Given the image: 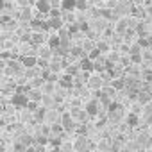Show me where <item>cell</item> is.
Returning a JSON list of instances; mask_svg holds the SVG:
<instances>
[{
    "label": "cell",
    "instance_id": "f1b7e54d",
    "mask_svg": "<svg viewBox=\"0 0 152 152\" xmlns=\"http://www.w3.org/2000/svg\"><path fill=\"white\" fill-rule=\"evenodd\" d=\"M100 16H102L104 20H111V18H113V9H111V7H104V9H100Z\"/></svg>",
    "mask_w": 152,
    "mask_h": 152
},
{
    "label": "cell",
    "instance_id": "3957f363",
    "mask_svg": "<svg viewBox=\"0 0 152 152\" xmlns=\"http://www.w3.org/2000/svg\"><path fill=\"white\" fill-rule=\"evenodd\" d=\"M84 109H86V113L90 115V118L93 120V118H97L99 115H100V111H102V104H100V100L99 99H91V100H88L86 104H84Z\"/></svg>",
    "mask_w": 152,
    "mask_h": 152
},
{
    "label": "cell",
    "instance_id": "4dcf8cb0",
    "mask_svg": "<svg viewBox=\"0 0 152 152\" xmlns=\"http://www.w3.org/2000/svg\"><path fill=\"white\" fill-rule=\"evenodd\" d=\"M129 50H131V45H129L127 41L118 45V52H120V54H129Z\"/></svg>",
    "mask_w": 152,
    "mask_h": 152
},
{
    "label": "cell",
    "instance_id": "1f68e13d",
    "mask_svg": "<svg viewBox=\"0 0 152 152\" xmlns=\"http://www.w3.org/2000/svg\"><path fill=\"white\" fill-rule=\"evenodd\" d=\"M13 150H27V145H25L22 140H18V141L13 145Z\"/></svg>",
    "mask_w": 152,
    "mask_h": 152
},
{
    "label": "cell",
    "instance_id": "5b68a950",
    "mask_svg": "<svg viewBox=\"0 0 152 152\" xmlns=\"http://www.w3.org/2000/svg\"><path fill=\"white\" fill-rule=\"evenodd\" d=\"M73 81H75V77H73L72 73L61 72L59 73V79H57V86L63 88V90H72L73 88Z\"/></svg>",
    "mask_w": 152,
    "mask_h": 152
},
{
    "label": "cell",
    "instance_id": "ba28073f",
    "mask_svg": "<svg viewBox=\"0 0 152 152\" xmlns=\"http://www.w3.org/2000/svg\"><path fill=\"white\" fill-rule=\"evenodd\" d=\"M20 61H22V64H23V68H27V70H31V68H36V66H38V56H31V54H23V56L20 57Z\"/></svg>",
    "mask_w": 152,
    "mask_h": 152
},
{
    "label": "cell",
    "instance_id": "4316f807",
    "mask_svg": "<svg viewBox=\"0 0 152 152\" xmlns=\"http://www.w3.org/2000/svg\"><path fill=\"white\" fill-rule=\"evenodd\" d=\"M97 48H99L102 54H107V52L111 50V45H109L107 41H99V43H97Z\"/></svg>",
    "mask_w": 152,
    "mask_h": 152
},
{
    "label": "cell",
    "instance_id": "30bf717a",
    "mask_svg": "<svg viewBox=\"0 0 152 152\" xmlns=\"http://www.w3.org/2000/svg\"><path fill=\"white\" fill-rule=\"evenodd\" d=\"M79 66H81V70H84V72H95V61L93 59H90L88 56H84V57H81L79 59Z\"/></svg>",
    "mask_w": 152,
    "mask_h": 152
},
{
    "label": "cell",
    "instance_id": "b9f144b4",
    "mask_svg": "<svg viewBox=\"0 0 152 152\" xmlns=\"http://www.w3.org/2000/svg\"><path fill=\"white\" fill-rule=\"evenodd\" d=\"M0 129H2V127H0Z\"/></svg>",
    "mask_w": 152,
    "mask_h": 152
},
{
    "label": "cell",
    "instance_id": "7402d4cb",
    "mask_svg": "<svg viewBox=\"0 0 152 152\" xmlns=\"http://www.w3.org/2000/svg\"><path fill=\"white\" fill-rule=\"evenodd\" d=\"M134 29H136V34H138V36H147V34H150V31L147 29V25H145L143 22H138Z\"/></svg>",
    "mask_w": 152,
    "mask_h": 152
},
{
    "label": "cell",
    "instance_id": "cb8c5ba5",
    "mask_svg": "<svg viewBox=\"0 0 152 152\" xmlns=\"http://www.w3.org/2000/svg\"><path fill=\"white\" fill-rule=\"evenodd\" d=\"M88 132H90L88 122H86V124H77V129H75V134H81V136H88Z\"/></svg>",
    "mask_w": 152,
    "mask_h": 152
},
{
    "label": "cell",
    "instance_id": "d4e9b609",
    "mask_svg": "<svg viewBox=\"0 0 152 152\" xmlns=\"http://www.w3.org/2000/svg\"><path fill=\"white\" fill-rule=\"evenodd\" d=\"M77 22H79V20H77ZM79 29H81L83 34H88V32L91 31V25H90L88 20H81V22H79Z\"/></svg>",
    "mask_w": 152,
    "mask_h": 152
},
{
    "label": "cell",
    "instance_id": "9a60e30c",
    "mask_svg": "<svg viewBox=\"0 0 152 152\" xmlns=\"http://www.w3.org/2000/svg\"><path fill=\"white\" fill-rule=\"evenodd\" d=\"M86 147H88L86 136H81V134L75 136V140H73V150H86Z\"/></svg>",
    "mask_w": 152,
    "mask_h": 152
},
{
    "label": "cell",
    "instance_id": "74e56055",
    "mask_svg": "<svg viewBox=\"0 0 152 152\" xmlns=\"http://www.w3.org/2000/svg\"><path fill=\"white\" fill-rule=\"evenodd\" d=\"M6 9V0H0V13Z\"/></svg>",
    "mask_w": 152,
    "mask_h": 152
},
{
    "label": "cell",
    "instance_id": "836d02e7",
    "mask_svg": "<svg viewBox=\"0 0 152 152\" xmlns=\"http://www.w3.org/2000/svg\"><path fill=\"white\" fill-rule=\"evenodd\" d=\"M61 150H73V141L70 143H64V140H63V145H61Z\"/></svg>",
    "mask_w": 152,
    "mask_h": 152
},
{
    "label": "cell",
    "instance_id": "2e32d148",
    "mask_svg": "<svg viewBox=\"0 0 152 152\" xmlns=\"http://www.w3.org/2000/svg\"><path fill=\"white\" fill-rule=\"evenodd\" d=\"M47 22H48V29H50V31H59L61 27H64V25H66V23H64V20H63V16L48 18Z\"/></svg>",
    "mask_w": 152,
    "mask_h": 152
},
{
    "label": "cell",
    "instance_id": "d6a6232c",
    "mask_svg": "<svg viewBox=\"0 0 152 152\" xmlns=\"http://www.w3.org/2000/svg\"><path fill=\"white\" fill-rule=\"evenodd\" d=\"M11 57H13L11 50H0V59H6V61H9Z\"/></svg>",
    "mask_w": 152,
    "mask_h": 152
},
{
    "label": "cell",
    "instance_id": "ffe728a7",
    "mask_svg": "<svg viewBox=\"0 0 152 152\" xmlns=\"http://www.w3.org/2000/svg\"><path fill=\"white\" fill-rule=\"evenodd\" d=\"M125 124H127V127H136V125L140 124V116H138V113L131 111V113L127 115V118H125Z\"/></svg>",
    "mask_w": 152,
    "mask_h": 152
},
{
    "label": "cell",
    "instance_id": "8d00e7d4",
    "mask_svg": "<svg viewBox=\"0 0 152 152\" xmlns=\"http://www.w3.org/2000/svg\"><path fill=\"white\" fill-rule=\"evenodd\" d=\"M18 6H29V0H15Z\"/></svg>",
    "mask_w": 152,
    "mask_h": 152
},
{
    "label": "cell",
    "instance_id": "f35d334b",
    "mask_svg": "<svg viewBox=\"0 0 152 152\" xmlns=\"http://www.w3.org/2000/svg\"><path fill=\"white\" fill-rule=\"evenodd\" d=\"M6 125V122H4V118H0V127H4Z\"/></svg>",
    "mask_w": 152,
    "mask_h": 152
},
{
    "label": "cell",
    "instance_id": "52a82bcc",
    "mask_svg": "<svg viewBox=\"0 0 152 152\" xmlns=\"http://www.w3.org/2000/svg\"><path fill=\"white\" fill-rule=\"evenodd\" d=\"M104 83H106V81H104V77H102V75L93 72V73H91V77H90V81H88V88L93 91V90H99V88H102V86H104Z\"/></svg>",
    "mask_w": 152,
    "mask_h": 152
},
{
    "label": "cell",
    "instance_id": "8fae6325",
    "mask_svg": "<svg viewBox=\"0 0 152 152\" xmlns=\"http://www.w3.org/2000/svg\"><path fill=\"white\" fill-rule=\"evenodd\" d=\"M31 43H32V45H36V47H39V45L47 43V38H45L43 31H32V32H31Z\"/></svg>",
    "mask_w": 152,
    "mask_h": 152
},
{
    "label": "cell",
    "instance_id": "d590c367",
    "mask_svg": "<svg viewBox=\"0 0 152 152\" xmlns=\"http://www.w3.org/2000/svg\"><path fill=\"white\" fill-rule=\"evenodd\" d=\"M99 148H111V145H109V141H107V140H104V141L99 145Z\"/></svg>",
    "mask_w": 152,
    "mask_h": 152
},
{
    "label": "cell",
    "instance_id": "7a4b0ae2",
    "mask_svg": "<svg viewBox=\"0 0 152 152\" xmlns=\"http://www.w3.org/2000/svg\"><path fill=\"white\" fill-rule=\"evenodd\" d=\"M59 122L63 124L66 132H75V129H77V122H75V118L70 115V111H63L59 115Z\"/></svg>",
    "mask_w": 152,
    "mask_h": 152
},
{
    "label": "cell",
    "instance_id": "d6986e66",
    "mask_svg": "<svg viewBox=\"0 0 152 152\" xmlns=\"http://www.w3.org/2000/svg\"><path fill=\"white\" fill-rule=\"evenodd\" d=\"M20 20H23V22L32 20V9L29 6H20Z\"/></svg>",
    "mask_w": 152,
    "mask_h": 152
},
{
    "label": "cell",
    "instance_id": "ac0fdd59",
    "mask_svg": "<svg viewBox=\"0 0 152 152\" xmlns=\"http://www.w3.org/2000/svg\"><path fill=\"white\" fill-rule=\"evenodd\" d=\"M47 45L50 47V48H59L61 47V36L59 34H50V36H47Z\"/></svg>",
    "mask_w": 152,
    "mask_h": 152
},
{
    "label": "cell",
    "instance_id": "60d3db41",
    "mask_svg": "<svg viewBox=\"0 0 152 152\" xmlns=\"http://www.w3.org/2000/svg\"><path fill=\"white\" fill-rule=\"evenodd\" d=\"M150 91H152V86H150Z\"/></svg>",
    "mask_w": 152,
    "mask_h": 152
},
{
    "label": "cell",
    "instance_id": "484cf974",
    "mask_svg": "<svg viewBox=\"0 0 152 152\" xmlns=\"http://www.w3.org/2000/svg\"><path fill=\"white\" fill-rule=\"evenodd\" d=\"M39 104H41V102H36V100H29V102H27V106H25V109H27V111H31V113H36V111L39 109Z\"/></svg>",
    "mask_w": 152,
    "mask_h": 152
},
{
    "label": "cell",
    "instance_id": "5bb4252c",
    "mask_svg": "<svg viewBox=\"0 0 152 152\" xmlns=\"http://www.w3.org/2000/svg\"><path fill=\"white\" fill-rule=\"evenodd\" d=\"M59 7H61L63 13H66V11H77V0H61Z\"/></svg>",
    "mask_w": 152,
    "mask_h": 152
},
{
    "label": "cell",
    "instance_id": "9c48e42d",
    "mask_svg": "<svg viewBox=\"0 0 152 152\" xmlns=\"http://www.w3.org/2000/svg\"><path fill=\"white\" fill-rule=\"evenodd\" d=\"M129 27H132V23H129V20L127 18H122V20H118L116 22V25H115V34H118V36H122L124 38V34L127 32V29Z\"/></svg>",
    "mask_w": 152,
    "mask_h": 152
},
{
    "label": "cell",
    "instance_id": "7c38bea8",
    "mask_svg": "<svg viewBox=\"0 0 152 152\" xmlns=\"http://www.w3.org/2000/svg\"><path fill=\"white\" fill-rule=\"evenodd\" d=\"M52 4H50V0H36V11L39 15H48Z\"/></svg>",
    "mask_w": 152,
    "mask_h": 152
},
{
    "label": "cell",
    "instance_id": "e0dca14e",
    "mask_svg": "<svg viewBox=\"0 0 152 152\" xmlns=\"http://www.w3.org/2000/svg\"><path fill=\"white\" fill-rule=\"evenodd\" d=\"M152 91H145V90H140L138 91V99H136V102H140L141 106H147L150 100H152V95H150Z\"/></svg>",
    "mask_w": 152,
    "mask_h": 152
},
{
    "label": "cell",
    "instance_id": "ab89813d",
    "mask_svg": "<svg viewBox=\"0 0 152 152\" xmlns=\"http://www.w3.org/2000/svg\"><path fill=\"white\" fill-rule=\"evenodd\" d=\"M141 2H148V0H141Z\"/></svg>",
    "mask_w": 152,
    "mask_h": 152
},
{
    "label": "cell",
    "instance_id": "4fadbf2b",
    "mask_svg": "<svg viewBox=\"0 0 152 152\" xmlns=\"http://www.w3.org/2000/svg\"><path fill=\"white\" fill-rule=\"evenodd\" d=\"M38 56L39 57H45V59H52L54 57V48H50L47 43H43V45L38 47Z\"/></svg>",
    "mask_w": 152,
    "mask_h": 152
},
{
    "label": "cell",
    "instance_id": "83f0119b",
    "mask_svg": "<svg viewBox=\"0 0 152 152\" xmlns=\"http://www.w3.org/2000/svg\"><path fill=\"white\" fill-rule=\"evenodd\" d=\"M88 9H90L88 0H77V11H79V13H86Z\"/></svg>",
    "mask_w": 152,
    "mask_h": 152
},
{
    "label": "cell",
    "instance_id": "44dd1931",
    "mask_svg": "<svg viewBox=\"0 0 152 152\" xmlns=\"http://www.w3.org/2000/svg\"><path fill=\"white\" fill-rule=\"evenodd\" d=\"M64 72H68V73H72L73 77L75 75H79V72H81V66H79V61L77 63H70V64H66V68H64Z\"/></svg>",
    "mask_w": 152,
    "mask_h": 152
},
{
    "label": "cell",
    "instance_id": "277c9868",
    "mask_svg": "<svg viewBox=\"0 0 152 152\" xmlns=\"http://www.w3.org/2000/svg\"><path fill=\"white\" fill-rule=\"evenodd\" d=\"M70 115L75 118V122H77V124H86L88 120H91V118H90V115L86 113V109H84V107H81V106L70 107Z\"/></svg>",
    "mask_w": 152,
    "mask_h": 152
},
{
    "label": "cell",
    "instance_id": "e575fe53",
    "mask_svg": "<svg viewBox=\"0 0 152 152\" xmlns=\"http://www.w3.org/2000/svg\"><path fill=\"white\" fill-rule=\"evenodd\" d=\"M75 106H81V99H72V102H70V107H75Z\"/></svg>",
    "mask_w": 152,
    "mask_h": 152
},
{
    "label": "cell",
    "instance_id": "8992f818",
    "mask_svg": "<svg viewBox=\"0 0 152 152\" xmlns=\"http://www.w3.org/2000/svg\"><path fill=\"white\" fill-rule=\"evenodd\" d=\"M16 27H18V22H16L11 15L0 18V29H2V31H15Z\"/></svg>",
    "mask_w": 152,
    "mask_h": 152
},
{
    "label": "cell",
    "instance_id": "603a6c76",
    "mask_svg": "<svg viewBox=\"0 0 152 152\" xmlns=\"http://www.w3.org/2000/svg\"><path fill=\"white\" fill-rule=\"evenodd\" d=\"M140 79H141L143 83H150V84H152V70H150V68H143Z\"/></svg>",
    "mask_w": 152,
    "mask_h": 152
},
{
    "label": "cell",
    "instance_id": "6da1fadb",
    "mask_svg": "<svg viewBox=\"0 0 152 152\" xmlns=\"http://www.w3.org/2000/svg\"><path fill=\"white\" fill-rule=\"evenodd\" d=\"M29 100H31V99H29L27 91H23V90H16V91L11 95V106H15V107H18V109H25V106H27Z\"/></svg>",
    "mask_w": 152,
    "mask_h": 152
},
{
    "label": "cell",
    "instance_id": "f546056e",
    "mask_svg": "<svg viewBox=\"0 0 152 152\" xmlns=\"http://www.w3.org/2000/svg\"><path fill=\"white\" fill-rule=\"evenodd\" d=\"M50 66V59H45V57H39L38 56V68H48Z\"/></svg>",
    "mask_w": 152,
    "mask_h": 152
}]
</instances>
